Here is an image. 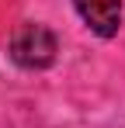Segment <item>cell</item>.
I'll return each instance as SVG.
<instances>
[{"label":"cell","instance_id":"6da1fadb","mask_svg":"<svg viewBox=\"0 0 125 128\" xmlns=\"http://www.w3.org/2000/svg\"><path fill=\"white\" fill-rule=\"evenodd\" d=\"M56 52H59L56 31L38 24V21L21 24L18 31L11 35V59L21 69H45V66L56 62Z\"/></svg>","mask_w":125,"mask_h":128},{"label":"cell","instance_id":"7a4b0ae2","mask_svg":"<svg viewBox=\"0 0 125 128\" xmlns=\"http://www.w3.org/2000/svg\"><path fill=\"white\" fill-rule=\"evenodd\" d=\"M77 14L83 24L97 35V38H111L122 28V0H73Z\"/></svg>","mask_w":125,"mask_h":128}]
</instances>
